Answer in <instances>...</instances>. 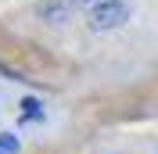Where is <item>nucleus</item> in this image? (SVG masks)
I'll return each mask as SVG.
<instances>
[{
	"instance_id": "obj_4",
	"label": "nucleus",
	"mask_w": 158,
	"mask_h": 154,
	"mask_svg": "<svg viewBox=\"0 0 158 154\" xmlns=\"http://www.w3.org/2000/svg\"><path fill=\"white\" fill-rule=\"evenodd\" d=\"M22 107H25V118H40V104L36 100H22Z\"/></svg>"
},
{
	"instance_id": "obj_3",
	"label": "nucleus",
	"mask_w": 158,
	"mask_h": 154,
	"mask_svg": "<svg viewBox=\"0 0 158 154\" xmlns=\"http://www.w3.org/2000/svg\"><path fill=\"white\" fill-rule=\"evenodd\" d=\"M76 4H79L83 11H90V14H94L97 7H108V4H115V0H76Z\"/></svg>"
},
{
	"instance_id": "obj_2",
	"label": "nucleus",
	"mask_w": 158,
	"mask_h": 154,
	"mask_svg": "<svg viewBox=\"0 0 158 154\" xmlns=\"http://www.w3.org/2000/svg\"><path fill=\"white\" fill-rule=\"evenodd\" d=\"M0 154H18V136L0 133Z\"/></svg>"
},
{
	"instance_id": "obj_1",
	"label": "nucleus",
	"mask_w": 158,
	"mask_h": 154,
	"mask_svg": "<svg viewBox=\"0 0 158 154\" xmlns=\"http://www.w3.org/2000/svg\"><path fill=\"white\" fill-rule=\"evenodd\" d=\"M122 22H126V7L115 0V4H108V7H97V11H94L90 25H94L97 32H104V29H118Z\"/></svg>"
}]
</instances>
